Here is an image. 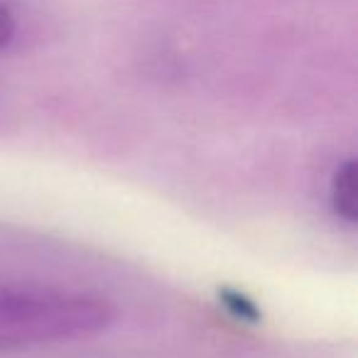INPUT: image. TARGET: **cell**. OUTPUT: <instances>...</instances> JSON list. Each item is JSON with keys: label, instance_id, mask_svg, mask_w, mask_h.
Masks as SVG:
<instances>
[{"label": "cell", "instance_id": "1", "mask_svg": "<svg viewBox=\"0 0 358 358\" xmlns=\"http://www.w3.org/2000/svg\"><path fill=\"white\" fill-rule=\"evenodd\" d=\"M110 317V307L99 297L0 285V351L91 336L108 327Z\"/></svg>", "mask_w": 358, "mask_h": 358}, {"label": "cell", "instance_id": "4", "mask_svg": "<svg viewBox=\"0 0 358 358\" xmlns=\"http://www.w3.org/2000/svg\"><path fill=\"white\" fill-rule=\"evenodd\" d=\"M15 35V17H13L10 8L0 3V50L8 45Z\"/></svg>", "mask_w": 358, "mask_h": 358}, {"label": "cell", "instance_id": "2", "mask_svg": "<svg viewBox=\"0 0 358 358\" xmlns=\"http://www.w3.org/2000/svg\"><path fill=\"white\" fill-rule=\"evenodd\" d=\"M331 204H334V211H336L343 221H348V224L356 221V164H353V159H348V162L334 174Z\"/></svg>", "mask_w": 358, "mask_h": 358}, {"label": "cell", "instance_id": "3", "mask_svg": "<svg viewBox=\"0 0 358 358\" xmlns=\"http://www.w3.org/2000/svg\"><path fill=\"white\" fill-rule=\"evenodd\" d=\"M226 304H229L231 309H234V314H238L241 319H248V322H253V319H258V309L253 307V302H248L245 297H241V294H234V292H226Z\"/></svg>", "mask_w": 358, "mask_h": 358}]
</instances>
